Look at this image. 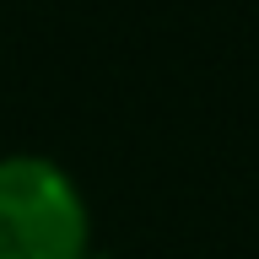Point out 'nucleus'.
<instances>
[{
  "instance_id": "nucleus-1",
  "label": "nucleus",
  "mask_w": 259,
  "mask_h": 259,
  "mask_svg": "<svg viewBox=\"0 0 259 259\" xmlns=\"http://www.w3.org/2000/svg\"><path fill=\"white\" fill-rule=\"evenodd\" d=\"M0 259H92L87 194L54 157H0Z\"/></svg>"
}]
</instances>
